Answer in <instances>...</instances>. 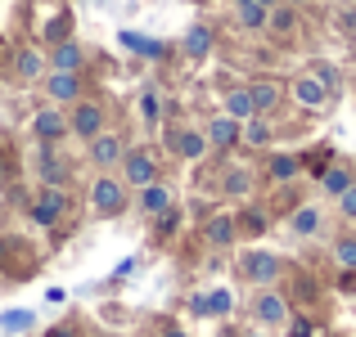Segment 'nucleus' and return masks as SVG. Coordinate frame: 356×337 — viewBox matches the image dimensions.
I'll list each match as a JSON object with an SVG mask.
<instances>
[{
	"label": "nucleus",
	"mask_w": 356,
	"mask_h": 337,
	"mask_svg": "<svg viewBox=\"0 0 356 337\" xmlns=\"http://www.w3.org/2000/svg\"><path fill=\"white\" fill-rule=\"evenodd\" d=\"M239 135L248 139L252 148H266V144H270V121L261 117V112H252L248 121H239Z\"/></svg>",
	"instance_id": "nucleus-14"
},
{
	"label": "nucleus",
	"mask_w": 356,
	"mask_h": 337,
	"mask_svg": "<svg viewBox=\"0 0 356 337\" xmlns=\"http://www.w3.org/2000/svg\"><path fill=\"white\" fill-rule=\"evenodd\" d=\"M316 77H321V81H325V86H330V90H334V86H339V72H334V68H330V63H321V68H316Z\"/></svg>",
	"instance_id": "nucleus-38"
},
{
	"label": "nucleus",
	"mask_w": 356,
	"mask_h": 337,
	"mask_svg": "<svg viewBox=\"0 0 356 337\" xmlns=\"http://www.w3.org/2000/svg\"><path fill=\"white\" fill-rule=\"evenodd\" d=\"M63 130H68V121H63L59 108H41L32 117V135L41 139V144H54V139H63Z\"/></svg>",
	"instance_id": "nucleus-6"
},
{
	"label": "nucleus",
	"mask_w": 356,
	"mask_h": 337,
	"mask_svg": "<svg viewBox=\"0 0 356 337\" xmlns=\"http://www.w3.org/2000/svg\"><path fill=\"white\" fill-rule=\"evenodd\" d=\"M136 207L145 211V216H158V211H167L172 207V189H167V184H145V189H140V198H136Z\"/></svg>",
	"instance_id": "nucleus-10"
},
{
	"label": "nucleus",
	"mask_w": 356,
	"mask_h": 337,
	"mask_svg": "<svg viewBox=\"0 0 356 337\" xmlns=\"http://www.w3.org/2000/svg\"><path fill=\"white\" fill-rule=\"evenodd\" d=\"M208 144H217V148L239 144V121L235 117H212L208 121Z\"/></svg>",
	"instance_id": "nucleus-11"
},
{
	"label": "nucleus",
	"mask_w": 356,
	"mask_h": 337,
	"mask_svg": "<svg viewBox=\"0 0 356 337\" xmlns=\"http://www.w3.org/2000/svg\"><path fill=\"white\" fill-rule=\"evenodd\" d=\"M252 315H257L261 324H284L289 320V302L280 293H261L257 302H252Z\"/></svg>",
	"instance_id": "nucleus-9"
},
{
	"label": "nucleus",
	"mask_w": 356,
	"mask_h": 337,
	"mask_svg": "<svg viewBox=\"0 0 356 337\" xmlns=\"http://www.w3.org/2000/svg\"><path fill=\"white\" fill-rule=\"evenodd\" d=\"M50 337H72V329H54V333H50Z\"/></svg>",
	"instance_id": "nucleus-39"
},
{
	"label": "nucleus",
	"mask_w": 356,
	"mask_h": 337,
	"mask_svg": "<svg viewBox=\"0 0 356 337\" xmlns=\"http://www.w3.org/2000/svg\"><path fill=\"white\" fill-rule=\"evenodd\" d=\"M176 225H181V216H176V207H167V211H158V234H163V239H167V234H172V230H176Z\"/></svg>",
	"instance_id": "nucleus-34"
},
{
	"label": "nucleus",
	"mask_w": 356,
	"mask_h": 337,
	"mask_svg": "<svg viewBox=\"0 0 356 337\" xmlns=\"http://www.w3.org/2000/svg\"><path fill=\"white\" fill-rule=\"evenodd\" d=\"M235 9H239L243 27H266V5H257V0H235Z\"/></svg>",
	"instance_id": "nucleus-22"
},
{
	"label": "nucleus",
	"mask_w": 356,
	"mask_h": 337,
	"mask_svg": "<svg viewBox=\"0 0 356 337\" xmlns=\"http://www.w3.org/2000/svg\"><path fill=\"white\" fill-rule=\"evenodd\" d=\"M298 166H302V162H298L293 153H275L266 171H270V180H293V175H298Z\"/></svg>",
	"instance_id": "nucleus-21"
},
{
	"label": "nucleus",
	"mask_w": 356,
	"mask_h": 337,
	"mask_svg": "<svg viewBox=\"0 0 356 337\" xmlns=\"http://www.w3.org/2000/svg\"><path fill=\"white\" fill-rule=\"evenodd\" d=\"M90 202H95L99 216H118V211L127 207V189H122V180H108V175H99V180L90 184Z\"/></svg>",
	"instance_id": "nucleus-1"
},
{
	"label": "nucleus",
	"mask_w": 356,
	"mask_h": 337,
	"mask_svg": "<svg viewBox=\"0 0 356 337\" xmlns=\"http://www.w3.org/2000/svg\"><path fill=\"white\" fill-rule=\"evenodd\" d=\"M45 36H50L54 45H59V41H68V14H59V18H54V23L45 27Z\"/></svg>",
	"instance_id": "nucleus-33"
},
{
	"label": "nucleus",
	"mask_w": 356,
	"mask_h": 337,
	"mask_svg": "<svg viewBox=\"0 0 356 337\" xmlns=\"http://www.w3.org/2000/svg\"><path fill=\"white\" fill-rule=\"evenodd\" d=\"M50 63H54L59 72H77V68H81V50H77L72 41H59V45H54V54H50Z\"/></svg>",
	"instance_id": "nucleus-16"
},
{
	"label": "nucleus",
	"mask_w": 356,
	"mask_h": 337,
	"mask_svg": "<svg viewBox=\"0 0 356 337\" xmlns=\"http://www.w3.org/2000/svg\"><path fill=\"white\" fill-rule=\"evenodd\" d=\"M339 207H343V216H356V184H348L339 193Z\"/></svg>",
	"instance_id": "nucleus-36"
},
{
	"label": "nucleus",
	"mask_w": 356,
	"mask_h": 337,
	"mask_svg": "<svg viewBox=\"0 0 356 337\" xmlns=\"http://www.w3.org/2000/svg\"><path fill=\"white\" fill-rule=\"evenodd\" d=\"M14 68H18V77H23V81H36V77H41V72H45V59H41V54H36V50H18Z\"/></svg>",
	"instance_id": "nucleus-19"
},
{
	"label": "nucleus",
	"mask_w": 356,
	"mask_h": 337,
	"mask_svg": "<svg viewBox=\"0 0 356 337\" xmlns=\"http://www.w3.org/2000/svg\"><path fill=\"white\" fill-rule=\"evenodd\" d=\"M208 50H212V32L208 27H190V32H185V54H190V59H203Z\"/></svg>",
	"instance_id": "nucleus-20"
},
{
	"label": "nucleus",
	"mask_w": 356,
	"mask_h": 337,
	"mask_svg": "<svg viewBox=\"0 0 356 337\" xmlns=\"http://www.w3.org/2000/svg\"><path fill=\"white\" fill-rule=\"evenodd\" d=\"M248 184H252V180H248V171H230V175H226V184H221V189H226L230 198H239V193H248Z\"/></svg>",
	"instance_id": "nucleus-30"
},
{
	"label": "nucleus",
	"mask_w": 356,
	"mask_h": 337,
	"mask_svg": "<svg viewBox=\"0 0 356 337\" xmlns=\"http://www.w3.org/2000/svg\"><path fill=\"white\" fill-rule=\"evenodd\" d=\"M334 252H339V266L343 270H356V239H343Z\"/></svg>",
	"instance_id": "nucleus-32"
},
{
	"label": "nucleus",
	"mask_w": 356,
	"mask_h": 337,
	"mask_svg": "<svg viewBox=\"0 0 356 337\" xmlns=\"http://www.w3.org/2000/svg\"><path fill=\"white\" fill-rule=\"evenodd\" d=\"M243 337H261V333H243Z\"/></svg>",
	"instance_id": "nucleus-43"
},
{
	"label": "nucleus",
	"mask_w": 356,
	"mask_h": 337,
	"mask_svg": "<svg viewBox=\"0 0 356 337\" xmlns=\"http://www.w3.org/2000/svg\"><path fill=\"white\" fill-rule=\"evenodd\" d=\"M0 261H5V239H0Z\"/></svg>",
	"instance_id": "nucleus-42"
},
{
	"label": "nucleus",
	"mask_w": 356,
	"mask_h": 337,
	"mask_svg": "<svg viewBox=\"0 0 356 337\" xmlns=\"http://www.w3.org/2000/svg\"><path fill=\"white\" fill-rule=\"evenodd\" d=\"M122 175H127L136 189L154 184V180H158V162H154V153H145V148H131V153H122Z\"/></svg>",
	"instance_id": "nucleus-4"
},
{
	"label": "nucleus",
	"mask_w": 356,
	"mask_h": 337,
	"mask_svg": "<svg viewBox=\"0 0 356 337\" xmlns=\"http://www.w3.org/2000/svg\"><path fill=\"white\" fill-rule=\"evenodd\" d=\"M239 270H243V279H252V284L266 288V284L280 279V257H275V252H243Z\"/></svg>",
	"instance_id": "nucleus-3"
},
{
	"label": "nucleus",
	"mask_w": 356,
	"mask_h": 337,
	"mask_svg": "<svg viewBox=\"0 0 356 337\" xmlns=\"http://www.w3.org/2000/svg\"><path fill=\"white\" fill-rule=\"evenodd\" d=\"M235 230H239V225L230 216H212L208 225H203V239H208L212 248H230V243H235Z\"/></svg>",
	"instance_id": "nucleus-12"
},
{
	"label": "nucleus",
	"mask_w": 356,
	"mask_h": 337,
	"mask_svg": "<svg viewBox=\"0 0 356 337\" xmlns=\"http://www.w3.org/2000/svg\"><path fill=\"white\" fill-rule=\"evenodd\" d=\"M99 126H104V108L90 104V99H81L77 112H72V121H68V130H72V135H81V139H95Z\"/></svg>",
	"instance_id": "nucleus-5"
},
{
	"label": "nucleus",
	"mask_w": 356,
	"mask_h": 337,
	"mask_svg": "<svg viewBox=\"0 0 356 337\" xmlns=\"http://www.w3.org/2000/svg\"><path fill=\"white\" fill-rule=\"evenodd\" d=\"M257 5H266V9H275V5H280V0H257Z\"/></svg>",
	"instance_id": "nucleus-41"
},
{
	"label": "nucleus",
	"mask_w": 356,
	"mask_h": 337,
	"mask_svg": "<svg viewBox=\"0 0 356 337\" xmlns=\"http://www.w3.org/2000/svg\"><path fill=\"white\" fill-rule=\"evenodd\" d=\"M32 324H36L32 311H5V315H0V329H5V333H27Z\"/></svg>",
	"instance_id": "nucleus-23"
},
{
	"label": "nucleus",
	"mask_w": 356,
	"mask_h": 337,
	"mask_svg": "<svg viewBox=\"0 0 356 337\" xmlns=\"http://www.w3.org/2000/svg\"><path fill=\"white\" fill-rule=\"evenodd\" d=\"M289 337H316V324H312V320H293V329H289Z\"/></svg>",
	"instance_id": "nucleus-37"
},
{
	"label": "nucleus",
	"mask_w": 356,
	"mask_h": 337,
	"mask_svg": "<svg viewBox=\"0 0 356 337\" xmlns=\"http://www.w3.org/2000/svg\"><path fill=\"white\" fill-rule=\"evenodd\" d=\"M266 23H270V32H293V27H298V18H293V9H270V14H266Z\"/></svg>",
	"instance_id": "nucleus-28"
},
{
	"label": "nucleus",
	"mask_w": 356,
	"mask_h": 337,
	"mask_svg": "<svg viewBox=\"0 0 356 337\" xmlns=\"http://www.w3.org/2000/svg\"><path fill=\"white\" fill-rule=\"evenodd\" d=\"M41 175H45V184H59V189H63V180H68V166H63V162H54V157H45Z\"/></svg>",
	"instance_id": "nucleus-29"
},
{
	"label": "nucleus",
	"mask_w": 356,
	"mask_h": 337,
	"mask_svg": "<svg viewBox=\"0 0 356 337\" xmlns=\"http://www.w3.org/2000/svg\"><path fill=\"white\" fill-rule=\"evenodd\" d=\"M252 112H257V108H252V95H248V90H230V95H226V117L248 121Z\"/></svg>",
	"instance_id": "nucleus-18"
},
{
	"label": "nucleus",
	"mask_w": 356,
	"mask_h": 337,
	"mask_svg": "<svg viewBox=\"0 0 356 337\" xmlns=\"http://www.w3.org/2000/svg\"><path fill=\"white\" fill-rule=\"evenodd\" d=\"M239 225H243V230H248V234H261V230H266V211L248 207V211H243V216H239Z\"/></svg>",
	"instance_id": "nucleus-31"
},
{
	"label": "nucleus",
	"mask_w": 356,
	"mask_h": 337,
	"mask_svg": "<svg viewBox=\"0 0 356 337\" xmlns=\"http://www.w3.org/2000/svg\"><path fill=\"white\" fill-rule=\"evenodd\" d=\"M140 112H145V121H158V95H154V90L140 95Z\"/></svg>",
	"instance_id": "nucleus-35"
},
{
	"label": "nucleus",
	"mask_w": 356,
	"mask_h": 337,
	"mask_svg": "<svg viewBox=\"0 0 356 337\" xmlns=\"http://www.w3.org/2000/svg\"><path fill=\"white\" fill-rule=\"evenodd\" d=\"M90 157H95L99 166L122 162V139L118 135H95V139H90Z\"/></svg>",
	"instance_id": "nucleus-13"
},
{
	"label": "nucleus",
	"mask_w": 356,
	"mask_h": 337,
	"mask_svg": "<svg viewBox=\"0 0 356 337\" xmlns=\"http://www.w3.org/2000/svg\"><path fill=\"white\" fill-rule=\"evenodd\" d=\"M0 175H5V162H0Z\"/></svg>",
	"instance_id": "nucleus-44"
},
{
	"label": "nucleus",
	"mask_w": 356,
	"mask_h": 337,
	"mask_svg": "<svg viewBox=\"0 0 356 337\" xmlns=\"http://www.w3.org/2000/svg\"><path fill=\"white\" fill-rule=\"evenodd\" d=\"M163 337H185V333H181V329H167V333H163Z\"/></svg>",
	"instance_id": "nucleus-40"
},
{
	"label": "nucleus",
	"mask_w": 356,
	"mask_h": 337,
	"mask_svg": "<svg viewBox=\"0 0 356 337\" xmlns=\"http://www.w3.org/2000/svg\"><path fill=\"white\" fill-rule=\"evenodd\" d=\"M45 95L59 99V104H63V99H81V77H77V72H59V68H54L50 77H45Z\"/></svg>",
	"instance_id": "nucleus-7"
},
{
	"label": "nucleus",
	"mask_w": 356,
	"mask_h": 337,
	"mask_svg": "<svg viewBox=\"0 0 356 337\" xmlns=\"http://www.w3.org/2000/svg\"><path fill=\"white\" fill-rule=\"evenodd\" d=\"M230 306H235V297H230L226 288H217V293H208V297H203V311H208V315H226Z\"/></svg>",
	"instance_id": "nucleus-27"
},
{
	"label": "nucleus",
	"mask_w": 356,
	"mask_h": 337,
	"mask_svg": "<svg viewBox=\"0 0 356 337\" xmlns=\"http://www.w3.org/2000/svg\"><path fill=\"white\" fill-rule=\"evenodd\" d=\"M63 211H68V193H63L59 184H45L41 198L32 202V221H36V225H59Z\"/></svg>",
	"instance_id": "nucleus-2"
},
{
	"label": "nucleus",
	"mask_w": 356,
	"mask_h": 337,
	"mask_svg": "<svg viewBox=\"0 0 356 337\" xmlns=\"http://www.w3.org/2000/svg\"><path fill=\"white\" fill-rule=\"evenodd\" d=\"M293 5H302V0H293Z\"/></svg>",
	"instance_id": "nucleus-45"
},
{
	"label": "nucleus",
	"mask_w": 356,
	"mask_h": 337,
	"mask_svg": "<svg viewBox=\"0 0 356 337\" xmlns=\"http://www.w3.org/2000/svg\"><path fill=\"white\" fill-rule=\"evenodd\" d=\"M122 45H127V50H136V54H149V59H158V54H163V45H158V41H145V36H136V32H122Z\"/></svg>",
	"instance_id": "nucleus-26"
},
{
	"label": "nucleus",
	"mask_w": 356,
	"mask_h": 337,
	"mask_svg": "<svg viewBox=\"0 0 356 337\" xmlns=\"http://www.w3.org/2000/svg\"><path fill=\"white\" fill-rule=\"evenodd\" d=\"M248 95H252V108L257 112H270L280 104V86L275 81H257V86H248Z\"/></svg>",
	"instance_id": "nucleus-17"
},
{
	"label": "nucleus",
	"mask_w": 356,
	"mask_h": 337,
	"mask_svg": "<svg viewBox=\"0 0 356 337\" xmlns=\"http://www.w3.org/2000/svg\"><path fill=\"white\" fill-rule=\"evenodd\" d=\"M293 99H298L302 108H321L325 99H330V86H325L321 77H298V81H293Z\"/></svg>",
	"instance_id": "nucleus-8"
},
{
	"label": "nucleus",
	"mask_w": 356,
	"mask_h": 337,
	"mask_svg": "<svg viewBox=\"0 0 356 337\" xmlns=\"http://www.w3.org/2000/svg\"><path fill=\"white\" fill-rule=\"evenodd\" d=\"M316 230H321V211H316V207H298L293 211V234L307 239V234H316Z\"/></svg>",
	"instance_id": "nucleus-24"
},
{
	"label": "nucleus",
	"mask_w": 356,
	"mask_h": 337,
	"mask_svg": "<svg viewBox=\"0 0 356 337\" xmlns=\"http://www.w3.org/2000/svg\"><path fill=\"white\" fill-rule=\"evenodd\" d=\"M172 148L181 157H203L208 153V135H194V130H176L172 135Z\"/></svg>",
	"instance_id": "nucleus-15"
},
{
	"label": "nucleus",
	"mask_w": 356,
	"mask_h": 337,
	"mask_svg": "<svg viewBox=\"0 0 356 337\" xmlns=\"http://www.w3.org/2000/svg\"><path fill=\"white\" fill-rule=\"evenodd\" d=\"M321 184H325V193H334V198H339V193L352 184V171H343V166H330V171L321 175Z\"/></svg>",
	"instance_id": "nucleus-25"
}]
</instances>
